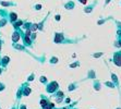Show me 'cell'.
<instances>
[{
  "mask_svg": "<svg viewBox=\"0 0 121 109\" xmlns=\"http://www.w3.org/2000/svg\"><path fill=\"white\" fill-rule=\"evenodd\" d=\"M82 3H86V0H80Z\"/></svg>",
  "mask_w": 121,
  "mask_h": 109,
  "instance_id": "6da1fadb",
  "label": "cell"
}]
</instances>
